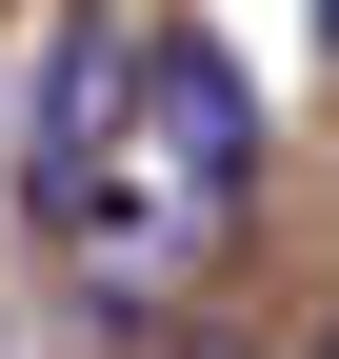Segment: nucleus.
Returning a JSON list of instances; mask_svg holds the SVG:
<instances>
[{
	"instance_id": "obj_2",
	"label": "nucleus",
	"mask_w": 339,
	"mask_h": 359,
	"mask_svg": "<svg viewBox=\"0 0 339 359\" xmlns=\"http://www.w3.org/2000/svg\"><path fill=\"white\" fill-rule=\"evenodd\" d=\"M200 359H220V339H200Z\"/></svg>"
},
{
	"instance_id": "obj_3",
	"label": "nucleus",
	"mask_w": 339,
	"mask_h": 359,
	"mask_svg": "<svg viewBox=\"0 0 339 359\" xmlns=\"http://www.w3.org/2000/svg\"><path fill=\"white\" fill-rule=\"evenodd\" d=\"M319 359H339V339H319Z\"/></svg>"
},
{
	"instance_id": "obj_1",
	"label": "nucleus",
	"mask_w": 339,
	"mask_h": 359,
	"mask_svg": "<svg viewBox=\"0 0 339 359\" xmlns=\"http://www.w3.org/2000/svg\"><path fill=\"white\" fill-rule=\"evenodd\" d=\"M240 180H260V100L200 20H100L80 0L40 40V120H20V200L60 240V280L100 320H160L200 259L240 240Z\"/></svg>"
}]
</instances>
